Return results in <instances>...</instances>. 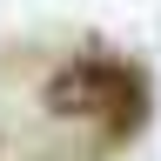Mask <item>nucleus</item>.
<instances>
[{
  "label": "nucleus",
  "instance_id": "f257e3e1",
  "mask_svg": "<svg viewBox=\"0 0 161 161\" xmlns=\"http://www.w3.org/2000/svg\"><path fill=\"white\" fill-rule=\"evenodd\" d=\"M40 101H47V114H60V121H94L108 141H128V134H141V121H148V74L128 67V60L87 54V60L54 67V80H47Z\"/></svg>",
  "mask_w": 161,
  "mask_h": 161
}]
</instances>
